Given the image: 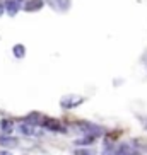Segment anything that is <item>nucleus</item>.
<instances>
[{
  "label": "nucleus",
  "instance_id": "obj_18",
  "mask_svg": "<svg viewBox=\"0 0 147 155\" xmlns=\"http://www.w3.org/2000/svg\"><path fill=\"white\" fill-rule=\"evenodd\" d=\"M17 2H19V4H21V2H26V0H17Z\"/></svg>",
  "mask_w": 147,
  "mask_h": 155
},
{
  "label": "nucleus",
  "instance_id": "obj_8",
  "mask_svg": "<svg viewBox=\"0 0 147 155\" xmlns=\"http://www.w3.org/2000/svg\"><path fill=\"white\" fill-rule=\"evenodd\" d=\"M113 155H138V153L135 152V148H133L132 145H128V143H121V145L115 150Z\"/></svg>",
  "mask_w": 147,
  "mask_h": 155
},
{
  "label": "nucleus",
  "instance_id": "obj_2",
  "mask_svg": "<svg viewBox=\"0 0 147 155\" xmlns=\"http://www.w3.org/2000/svg\"><path fill=\"white\" fill-rule=\"evenodd\" d=\"M82 102H84L82 97L65 96V97H62V101H60V106H62L63 109H74V107H77L79 104H82Z\"/></svg>",
  "mask_w": 147,
  "mask_h": 155
},
{
  "label": "nucleus",
  "instance_id": "obj_7",
  "mask_svg": "<svg viewBox=\"0 0 147 155\" xmlns=\"http://www.w3.org/2000/svg\"><path fill=\"white\" fill-rule=\"evenodd\" d=\"M4 7H5V12L9 15H15L19 12V9H21V4L17 0H5Z\"/></svg>",
  "mask_w": 147,
  "mask_h": 155
},
{
  "label": "nucleus",
  "instance_id": "obj_6",
  "mask_svg": "<svg viewBox=\"0 0 147 155\" xmlns=\"http://www.w3.org/2000/svg\"><path fill=\"white\" fill-rule=\"evenodd\" d=\"M0 145L5 147V148H14L19 145V140L10 135H0Z\"/></svg>",
  "mask_w": 147,
  "mask_h": 155
},
{
  "label": "nucleus",
  "instance_id": "obj_3",
  "mask_svg": "<svg viewBox=\"0 0 147 155\" xmlns=\"http://www.w3.org/2000/svg\"><path fill=\"white\" fill-rule=\"evenodd\" d=\"M48 2V5H50L53 10H56V12H67V10L70 9V5H72V0H46Z\"/></svg>",
  "mask_w": 147,
  "mask_h": 155
},
{
  "label": "nucleus",
  "instance_id": "obj_16",
  "mask_svg": "<svg viewBox=\"0 0 147 155\" xmlns=\"http://www.w3.org/2000/svg\"><path fill=\"white\" fill-rule=\"evenodd\" d=\"M0 155H12L9 150H0Z\"/></svg>",
  "mask_w": 147,
  "mask_h": 155
},
{
  "label": "nucleus",
  "instance_id": "obj_9",
  "mask_svg": "<svg viewBox=\"0 0 147 155\" xmlns=\"http://www.w3.org/2000/svg\"><path fill=\"white\" fill-rule=\"evenodd\" d=\"M17 130H19L21 135H24V137H34V135H36V128L29 123H21L17 126Z\"/></svg>",
  "mask_w": 147,
  "mask_h": 155
},
{
  "label": "nucleus",
  "instance_id": "obj_17",
  "mask_svg": "<svg viewBox=\"0 0 147 155\" xmlns=\"http://www.w3.org/2000/svg\"><path fill=\"white\" fill-rule=\"evenodd\" d=\"M4 12H5V7H4V4H0V15L4 14Z\"/></svg>",
  "mask_w": 147,
  "mask_h": 155
},
{
  "label": "nucleus",
  "instance_id": "obj_13",
  "mask_svg": "<svg viewBox=\"0 0 147 155\" xmlns=\"http://www.w3.org/2000/svg\"><path fill=\"white\" fill-rule=\"evenodd\" d=\"M26 123L32 124V126H36V124H39V123H41V114H38V113L29 114L28 118H26Z\"/></svg>",
  "mask_w": 147,
  "mask_h": 155
},
{
  "label": "nucleus",
  "instance_id": "obj_1",
  "mask_svg": "<svg viewBox=\"0 0 147 155\" xmlns=\"http://www.w3.org/2000/svg\"><path fill=\"white\" fill-rule=\"evenodd\" d=\"M77 128L84 133V135H91V137H96V138L103 133L101 126H97V124H94V123H89V121H79Z\"/></svg>",
  "mask_w": 147,
  "mask_h": 155
},
{
  "label": "nucleus",
  "instance_id": "obj_5",
  "mask_svg": "<svg viewBox=\"0 0 147 155\" xmlns=\"http://www.w3.org/2000/svg\"><path fill=\"white\" fill-rule=\"evenodd\" d=\"M45 0H26L24 4V10L26 12H38L39 9H43Z\"/></svg>",
  "mask_w": 147,
  "mask_h": 155
},
{
  "label": "nucleus",
  "instance_id": "obj_14",
  "mask_svg": "<svg viewBox=\"0 0 147 155\" xmlns=\"http://www.w3.org/2000/svg\"><path fill=\"white\" fill-rule=\"evenodd\" d=\"M74 155H92V152L87 150V148H79V150H75Z\"/></svg>",
  "mask_w": 147,
  "mask_h": 155
},
{
  "label": "nucleus",
  "instance_id": "obj_4",
  "mask_svg": "<svg viewBox=\"0 0 147 155\" xmlns=\"http://www.w3.org/2000/svg\"><path fill=\"white\" fill-rule=\"evenodd\" d=\"M43 126L50 131H56V133H65V128L56 121V119H43Z\"/></svg>",
  "mask_w": 147,
  "mask_h": 155
},
{
  "label": "nucleus",
  "instance_id": "obj_11",
  "mask_svg": "<svg viewBox=\"0 0 147 155\" xmlns=\"http://www.w3.org/2000/svg\"><path fill=\"white\" fill-rule=\"evenodd\" d=\"M12 53H14V56L15 58H24L26 56V46L24 45H14L12 46Z\"/></svg>",
  "mask_w": 147,
  "mask_h": 155
},
{
  "label": "nucleus",
  "instance_id": "obj_15",
  "mask_svg": "<svg viewBox=\"0 0 147 155\" xmlns=\"http://www.w3.org/2000/svg\"><path fill=\"white\" fill-rule=\"evenodd\" d=\"M142 63L145 65V68H147V51L144 53V56H142Z\"/></svg>",
  "mask_w": 147,
  "mask_h": 155
},
{
  "label": "nucleus",
  "instance_id": "obj_12",
  "mask_svg": "<svg viewBox=\"0 0 147 155\" xmlns=\"http://www.w3.org/2000/svg\"><path fill=\"white\" fill-rule=\"evenodd\" d=\"M94 140H96V137L84 135V138H79V140L75 141V145H77V147H86V145H91V143H94Z\"/></svg>",
  "mask_w": 147,
  "mask_h": 155
},
{
  "label": "nucleus",
  "instance_id": "obj_10",
  "mask_svg": "<svg viewBox=\"0 0 147 155\" xmlns=\"http://www.w3.org/2000/svg\"><path fill=\"white\" fill-rule=\"evenodd\" d=\"M0 130L4 131V135H10L12 130H14V123H12V119H2V121H0Z\"/></svg>",
  "mask_w": 147,
  "mask_h": 155
}]
</instances>
